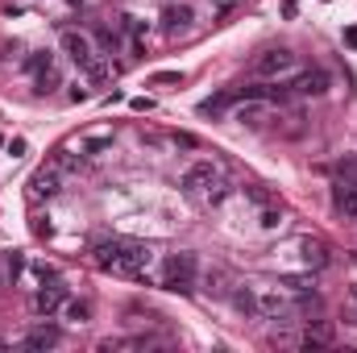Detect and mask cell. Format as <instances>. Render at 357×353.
<instances>
[{
  "label": "cell",
  "instance_id": "obj_25",
  "mask_svg": "<svg viewBox=\"0 0 357 353\" xmlns=\"http://www.w3.org/2000/svg\"><path fill=\"white\" fill-rule=\"evenodd\" d=\"M212 4H216V8H220V13H229V8H233V4H237V0H212Z\"/></svg>",
  "mask_w": 357,
  "mask_h": 353
},
{
  "label": "cell",
  "instance_id": "obj_10",
  "mask_svg": "<svg viewBox=\"0 0 357 353\" xmlns=\"http://www.w3.org/2000/svg\"><path fill=\"white\" fill-rule=\"evenodd\" d=\"M295 303L282 295V291H258V312L262 316H270V320H278V316H287Z\"/></svg>",
  "mask_w": 357,
  "mask_h": 353
},
{
  "label": "cell",
  "instance_id": "obj_2",
  "mask_svg": "<svg viewBox=\"0 0 357 353\" xmlns=\"http://www.w3.org/2000/svg\"><path fill=\"white\" fill-rule=\"evenodd\" d=\"M162 287L167 291H191L195 287V254H171L162 262Z\"/></svg>",
  "mask_w": 357,
  "mask_h": 353
},
{
  "label": "cell",
  "instance_id": "obj_21",
  "mask_svg": "<svg viewBox=\"0 0 357 353\" xmlns=\"http://www.w3.org/2000/svg\"><path fill=\"white\" fill-rule=\"evenodd\" d=\"M67 320L84 324V320H88V303H67Z\"/></svg>",
  "mask_w": 357,
  "mask_h": 353
},
{
  "label": "cell",
  "instance_id": "obj_22",
  "mask_svg": "<svg viewBox=\"0 0 357 353\" xmlns=\"http://www.w3.org/2000/svg\"><path fill=\"white\" fill-rule=\"evenodd\" d=\"M278 225H282V216H278L274 208H266V212H262V229H278Z\"/></svg>",
  "mask_w": 357,
  "mask_h": 353
},
{
  "label": "cell",
  "instance_id": "obj_13",
  "mask_svg": "<svg viewBox=\"0 0 357 353\" xmlns=\"http://www.w3.org/2000/svg\"><path fill=\"white\" fill-rule=\"evenodd\" d=\"M333 341V329L324 324V320H312L307 329H303V350H324Z\"/></svg>",
  "mask_w": 357,
  "mask_h": 353
},
{
  "label": "cell",
  "instance_id": "obj_7",
  "mask_svg": "<svg viewBox=\"0 0 357 353\" xmlns=\"http://www.w3.org/2000/svg\"><path fill=\"white\" fill-rule=\"evenodd\" d=\"M212 183H216V167H212V163H191V167L183 171V191H191V195L208 191Z\"/></svg>",
  "mask_w": 357,
  "mask_h": 353
},
{
  "label": "cell",
  "instance_id": "obj_17",
  "mask_svg": "<svg viewBox=\"0 0 357 353\" xmlns=\"http://www.w3.org/2000/svg\"><path fill=\"white\" fill-rule=\"evenodd\" d=\"M282 287H291V291H299V295H307L316 283H312V274H287L282 278Z\"/></svg>",
  "mask_w": 357,
  "mask_h": 353
},
{
  "label": "cell",
  "instance_id": "obj_11",
  "mask_svg": "<svg viewBox=\"0 0 357 353\" xmlns=\"http://www.w3.org/2000/svg\"><path fill=\"white\" fill-rule=\"evenodd\" d=\"M299 258H303V266H312V270H324V266H328V250H324L320 241L303 237V241H299Z\"/></svg>",
  "mask_w": 357,
  "mask_h": 353
},
{
  "label": "cell",
  "instance_id": "obj_16",
  "mask_svg": "<svg viewBox=\"0 0 357 353\" xmlns=\"http://www.w3.org/2000/svg\"><path fill=\"white\" fill-rule=\"evenodd\" d=\"M54 88H59V67L54 63L38 67V91H54Z\"/></svg>",
  "mask_w": 357,
  "mask_h": 353
},
{
  "label": "cell",
  "instance_id": "obj_24",
  "mask_svg": "<svg viewBox=\"0 0 357 353\" xmlns=\"http://www.w3.org/2000/svg\"><path fill=\"white\" fill-rule=\"evenodd\" d=\"M8 154H13V158H21V154H25V137H17V142H8Z\"/></svg>",
  "mask_w": 357,
  "mask_h": 353
},
{
  "label": "cell",
  "instance_id": "obj_8",
  "mask_svg": "<svg viewBox=\"0 0 357 353\" xmlns=\"http://www.w3.org/2000/svg\"><path fill=\"white\" fill-rule=\"evenodd\" d=\"M63 299H67V295H63V287H59V283H50V287L42 283V287H38V295H33V312H38V316H54V312L63 308Z\"/></svg>",
  "mask_w": 357,
  "mask_h": 353
},
{
  "label": "cell",
  "instance_id": "obj_3",
  "mask_svg": "<svg viewBox=\"0 0 357 353\" xmlns=\"http://www.w3.org/2000/svg\"><path fill=\"white\" fill-rule=\"evenodd\" d=\"M233 121H237V125H250V129H262L270 121V100H262V96L241 100V104L233 108Z\"/></svg>",
  "mask_w": 357,
  "mask_h": 353
},
{
  "label": "cell",
  "instance_id": "obj_5",
  "mask_svg": "<svg viewBox=\"0 0 357 353\" xmlns=\"http://www.w3.org/2000/svg\"><path fill=\"white\" fill-rule=\"evenodd\" d=\"M63 54H67L71 63H79V67H91V63H96L91 38L88 33H79V29H67V33H63Z\"/></svg>",
  "mask_w": 357,
  "mask_h": 353
},
{
  "label": "cell",
  "instance_id": "obj_19",
  "mask_svg": "<svg viewBox=\"0 0 357 353\" xmlns=\"http://www.w3.org/2000/svg\"><path fill=\"white\" fill-rule=\"evenodd\" d=\"M150 84H154V88H167V84H183V71H158V75H150Z\"/></svg>",
  "mask_w": 357,
  "mask_h": 353
},
{
  "label": "cell",
  "instance_id": "obj_23",
  "mask_svg": "<svg viewBox=\"0 0 357 353\" xmlns=\"http://www.w3.org/2000/svg\"><path fill=\"white\" fill-rule=\"evenodd\" d=\"M133 104V112H150L154 108V100H146V96H137V100H129Z\"/></svg>",
  "mask_w": 357,
  "mask_h": 353
},
{
  "label": "cell",
  "instance_id": "obj_20",
  "mask_svg": "<svg viewBox=\"0 0 357 353\" xmlns=\"http://www.w3.org/2000/svg\"><path fill=\"white\" fill-rule=\"evenodd\" d=\"M112 146V137H84L79 142V150H88V154H96V150H108Z\"/></svg>",
  "mask_w": 357,
  "mask_h": 353
},
{
  "label": "cell",
  "instance_id": "obj_26",
  "mask_svg": "<svg viewBox=\"0 0 357 353\" xmlns=\"http://www.w3.org/2000/svg\"><path fill=\"white\" fill-rule=\"evenodd\" d=\"M345 42H349V46H357V29H345Z\"/></svg>",
  "mask_w": 357,
  "mask_h": 353
},
{
  "label": "cell",
  "instance_id": "obj_14",
  "mask_svg": "<svg viewBox=\"0 0 357 353\" xmlns=\"http://www.w3.org/2000/svg\"><path fill=\"white\" fill-rule=\"evenodd\" d=\"M162 25H167V33L187 29V25H191V8H187V4H171V8L162 13Z\"/></svg>",
  "mask_w": 357,
  "mask_h": 353
},
{
  "label": "cell",
  "instance_id": "obj_9",
  "mask_svg": "<svg viewBox=\"0 0 357 353\" xmlns=\"http://www.w3.org/2000/svg\"><path fill=\"white\" fill-rule=\"evenodd\" d=\"M291 91L295 96H324L328 91V75L324 71H303V75L291 80Z\"/></svg>",
  "mask_w": 357,
  "mask_h": 353
},
{
  "label": "cell",
  "instance_id": "obj_15",
  "mask_svg": "<svg viewBox=\"0 0 357 353\" xmlns=\"http://www.w3.org/2000/svg\"><path fill=\"white\" fill-rule=\"evenodd\" d=\"M25 345H29V350H50V345H59V329L42 324V329H33V333L25 337Z\"/></svg>",
  "mask_w": 357,
  "mask_h": 353
},
{
  "label": "cell",
  "instance_id": "obj_18",
  "mask_svg": "<svg viewBox=\"0 0 357 353\" xmlns=\"http://www.w3.org/2000/svg\"><path fill=\"white\" fill-rule=\"evenodd\" d=\"M233 303H237L241 312H258V295H254V291H233Z\"/></svg>",
  "mask_w": 357,
  "mask_h": 353
},
{
  "label": "cell",
  "instance_id": "obj_6",
  "mask_svg": "<svg viewBox=\"0 0 357 353\" xmlns=\"http://www.w3.org/2000/svg\"><path fill=\"white\" fill-rule=\"evenodd\" d=\"M59 191H63V171H59L54 163L42 167V171H33V179H29V195H33V200H42V195L50 200V195H59Z\"/></svg>",
  "mask_w": 357,
  "mask_h": 353
},
{
  "label": "cell",
  "instance_id": "obj_28",
  "mask_svg": "<svg viewBox=\"0 0 357 353\" xmlns=\"http://www.w3.org/2000/svg\"><path fill=\"white\" fill-rule=\"evenodd\" d=\"M4 278H8V270H4V262H0V283H4Z\"/></svg>",
  "mask_w": 357,
  "mask_h": 353
},
{
  "label": "cell",
  "instance_id": "obj_12",
  "mask_svg": "<svg viewBox=\"0 0 357 353\" xmlns=\"http://www.w3.org/2000/svg\"><path fill=\"white\" fill-rule=\"evenodd\" d=\"M333 204H337V212L357 216V179H354V183H337V191H333Z\"/></svg>",
  "mask_w": 357,
  "mask_h": 353
},
{
  "label": "cell",
  "instance_id": "obj_27",
  "mask_svg": "<svg viewBox=\"0 0 357 353\" xmlns=\"http://www.w3.org/2000/svg\"><path fill=\"white\" fill-rule=\"evenodd\" d=\"M349 308H354V316H357V287H354V295H349Z\"/></svg>",
  "mask_w": 357,
  "mask_h": 353
},
{
  "label": "cell",
  "instance_id": "obj_4",
  "mask_svg": "<svg viewBox=\"0 0 357 353\" xmlns=\"http://www.w3.org/2000/svg\"><path fill=\"white\" fill-rule=\"evenodd\" d=\"M295 71V54L291 50H266V54H258V63H254V75H291Z\"/></svg>",
  "mask_w": 357,
  "mask_h": 353
},
{
  "label": "cell",
  "instance_id": "obj_1",
  "mask_svg": "<svg viewBox=\"0 0 357 353\" xmlns=\"http://www.w3.org/2000/svg\"><path fill=\"white\" fill-rule=\"evenodd\" d=\"M96 266H100V270H112V274L142 278L146 266H150V246L129 241V237H112V241L96 246Z\"/></svg>",
  "mask_w": 357,
  "mask_h": 353
}]
</instances>
